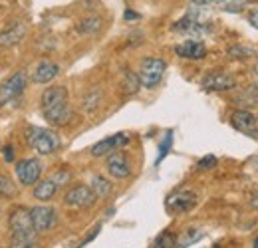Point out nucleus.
Instances as JSON below:
<instances>
[{
	"instance_id": "15",
	"label": "nucleus",
	"mask_w": 258,
	"mask_h": 248,
	"mask_svg": "<svg viewBox=\"0 0 258 248\" xmlns=\"http://www.w3.org/2000/svg\"><path fill=\"white\" fill-rule=\"evenodd\" d=\"M127 143H129V137L125 135V133L111 135V137H107V139L99 141V143H96V145L92 147V155L94 157L109 155L113 149H119V147H123V145H127Z\"/></svg>"
},
{
	"instance_id": "28",
	"label": "nucleus",
	"mask_w": 258,
	"mask_h": 248,
	"mask_svg": "<svg viewBox=\"0 0 258 248\" xmlns=\"http://www.w3.org/2000/svg\"><path fill=\"white\" fill-rule=\"evenodd\" d=\"M223 4H225V10L228 12H240L248 4V0H225Z\"/></svg>"
},
{
	"instance_id": "10",
	"label": "nucleus",
	"mask_w": 258,
	"mask_h": 248,
	"mask_svg": "<svg viewBox=\"0 0 258 248\" xmlns=\"http://www.w3.org/2000/svg\"><path fill=\"white\" fill-rule=\"evenodd\" d=\"M30 220L36 232H46L54 226L56 222V211L52 207H34L30 209Z\"/></svg>"
},
{
	"instance_id": "40",
	"label": "nucleus",
	"mask_w": 258,
	"mask_h": 248,
	"mask_svg": "<svg viewBox=\"0 0 258 248\" xmlns=\"http://www.w3.org/2000/svg\"><path fill=\"white\" fill-rule=\"evenodd\" d=\"M0 10H2V6H0Z\"/></svg>"
},
{
	"instance_id": "36",
	"label": "nucleus",
	"mask_w": 258,
	"mask_h": 248,
	"mask_svg": "<svg viewBox=\"0 0 258 248\" xmlns=\"http://www.w3.org/2000/svg\"><path fill=\"white\" fill-rule=\"evenodd\" d=\"M250 205H252V209H256V211H258V195H256V197H252Z\"/></svg>"
},
{
	"instance_id": "33",
	"label": "nucleus",
	"mask_w": 258,
	"mask_h": 248,
	"mask_svg": "<svg viewBox=\"0 0 258 248\" xmlns=\"http://www.w3.org/2000/svg\"><path fill=\"white\" fill-rule=\"evenodd\" d=\"M193 4L197 6H213V4H217V0H191Z\"/></svg>"
},
{
	"instance_id": "41",
	"label": "nucleus",
	"mask_w": 258,
	"mask_h": 248,
	"mask_svg": "<svg viewBox=\"0 0 258 248\" xmlns=\"http://www.w3.org/2000/svg\"><path fill=\"white\" fill-rule=\"evenodd\" d=\"M256 119H258V117H256Z\"/></svg>"
},
{
	"instance_id": "32",
	"label": "nucleus",
	"mask_w": 258,
	"mask_h": 248,
	"mask_svg": "<svg viewBox=\"0 0 258 248\" xmlns=\"http://www.w3.org/2000/svg\"><path fill=\"white\" fill-rule=\"evenodd\" d=\"M97 234H99V226H96V228L92 230V234H88V236H86V240H84V242H82L80 246H86V244H90V242H92V240L96 238Z\"/></svg>"
},
{
	"instance_id": "1",
	"label": "nucleus",
	"mask_w": 258,
	"mask_h": 248,
	"mask_svg": "<svg viewBox=\"0 0 258 248\" xmlns=\"http://www.w3.org/2000/svg\"><path fill=\"white\" fill-rule=\"evenodd\" d=\"M42 113L46 117V121L52 125H68L72 121V109H70V101H68V90L64 86H54L48 88L42 93Z\"/></svg>"
},
{
	"instance_id": "20",
	"label": "nucleus",
	"mask_w": 258,
	"mask_h": 248,
	"mask_svg": "<svg viewBox=\"0 0 258 248\" xmlns=\"http://www.w3.org/2000/svg\"><path fill=\"white\" fill-rule=\"evenodd\" d=\"M101 28V18L97 16H90V18H84L80 24H78V30L82 34H96Z\"/></svg>"
},
{
	"instance_id": "4",
	"label": "nucleus",
	"mask_w": 258,
	"mask_h": 248,
	"mask_svg": "<svg viewBox=\"0 0 258 248\" xmlns=\"http://www.w3.org/2000/svg\"><path fill=\"white\" fill-rule=\"evenodd\" d=\"M165 70H167L165 60H161V58H145V60L141 62V66H139V74H137L141 86H145V88H149V90L155 88V86H159Z\"/></svg>"
},
{
	"instance_id": "37",
	"label": "nucleus",
	"mask_w": 258,
	"mask_h": 248,
	"mask_svg": "<svg viewBox=\"0 0 258 248\" xmlns=\"http://www.w3.org/2000/svg\"><path fill=\"white\" fill-rule=\"evenodd\" d=\"M250 90H252V92L256 93V97H258V82L254 84V86H252V88H250Z\"/></svg>"
},
{
	"instance_id": "13",
	"label": "nucleus",
	"mask_w": 258,
	"mask_h": 248,
	"mask_svg": "<svg viewBox=\"0 0 258 248\" xmlns=\"http://www.w3.org/2000/svg\"><path fill=\"white\" fill-rule=\"evenodd\" d=\"M175 52L179 58H185V60H203L207 56V46L199 40H185L183 44L175 46Z\"/></svg>"
},
{
	"instance_id": "24",
	"label": "nucleus",
	"mask_w": 258,
	"mask_h": 248,
	"mask_svg": "<svg viewBox=\"0 0 258 248\" xmlns=\"http://www.w3.org/2000/svg\"><path fill=\"white\" fill-rule=\"evenodd\" d=\"M201 236H203V232L193 226V228H189V230H187V232L177 240V246H191V244H195Z\"/></svg>"
},
{
	"instance_id": "16",
	"label": "nucleus",
	"mask_w": 258,
	"mask_h": 248,
	"mask_svg": "<svg viewBox=\"0 0 258 248\" xmlns=\"http://www.w3.org/2000/svg\"><path fill=\"white\" fill-rule=\"evenodd\" d=\"M173 30L183 32V34H187V36H203V34H207L211 28H209L205 22H201L199 18H195L193 14H187L185 18H181L179 22H175Z\"/></svg>"
},
{
	"instance_id": "19",
	"label": "nucleus",
	"mask_w": 258,
	"mask_h": 248,
	"mask_svg": "<svg viewBox=\"0 0 258 248\" xmlns=\"http://www.w3.org/2000/svg\"><path fill=\"white\" fill-rule=\"evenodd\" d=\"M90 189L94 191L96 199H105V197H109V195H111V191H113V187H111V183H109L107 179L99 177V175L92 179V187H90Z\"/></svg>"
},
{
	"instance_id": "22",
	"label": "nucleus",
	"mask_w": 258,
	"mask_h": 248,
	"mask_svg": "<svg viewBox=\"0 0 258 248\" xmlns=\"http://www.w3.org/2000/svg\"><path fill=\"white\" fill-rule=\"evenodd\" d=\"M99 101H101V92L99 90H94V92H90L86 97H84V101H82V105H84V111H88V113H92L94 109L99 107Z\"/></svg>"
},
{
	"instance_id": "17",
	"label": "nucleus",
	"mask_w": 258,
	"mask_h": 248,
	"mask_svg": "<svg viewBox=\"0 0 258 248\" xmlns=\"http://www.w3.org/2000/svg\"><path fill=\"white\" fill-rule=\"evenodd\" d=\"M60 74V66L50 60H42L36 64L32 72V82L34 84H50L56 76Z\"/></svg>"
},
{
	"instance_id": "35",
	"label": "nucleus",
	"mask_w": 258,
	"mask_h": 248,
	"mask_svg": "<svg viewBox=\"0 0 258 248\" xmlns=\"http://www.w3.org/2000/svg\"><path fill=\"white\" fill-rule=\"evenodd\" d=\"M137 18H139V14H135V12H131V10L125 12V20H137Z\"/></svg>"
},
{
	"instance_id": "11",
	"label": "nucleus",
	"mask_w": 258,
	"mask_h": 248,
	"mask_svg": "<svg viewBox=\"0 0 258 248\" xmlns=\"http://www.w3.org/2000/svg\"><path fill=\"white\" fill-rule=\"evenodd\" d=\"M236 86L234 78L225 72H213L203 80V90L207 92H228Z\"/></svg>"
},
{
	"instance_id": "9",
	"label": "nucleus",
	"mask_w": 258,
	"mask_h": 248,
	"mask_svg": "<svg viewBox=\"0 0 258 248\" xmlns=\"http://www.w3.org/2000/svg\"><path fill=\"white\" fill-rule=\"evenodd\" d=\"M230 123L236 131L248 135V137H258V119L246 109H236L230 115Z\"/></svg>"
},
{
	"instance_id": "31",
	"label": "nucleus",
	"mask_w": 258,
	"mask_h": 248,
	"mask_svg": "<svg viewBox=\"0 0 258 248\" xmlns=\"http://www.w3.org/2000/svg\"><path fill=\"white\" fill-rule=\"evenodd\" d=\"M248 22H250V26L252 28H256L258 30V6L250 12V16H248Z\"/></svg>"
},
{
	"instance_id": "38",
	"label": "nucleus",
	"mask_w": 258,
	"mask_h": 248,
	"mask_svg": "<svg viewBox=\"0 0 258 248\" xmlns=\"http://www.w3.org/2000/svg\"><path fill=\"white\" fill-rule=\"evenodd\" d=\"M254 72L258 74V60H256V64H254Z\"/></svg>"
},
{
	"instance_id": "3",
	"label": "nucleus",
	"mask_w": 258,
	"mask_h": 248,
	"mask_svg": "<svg viewBox=\"0 0 258 248\" xmlns=\"http://www.w3.org/2000/svg\"><path fill=\"white\" fill-rule=\"evenodd\" d=\"M26 139H28V145L38 155H52L60 147V137L54 131L44 129V127H34V125L28 127Z\"/></svg>"
},
{
	"instance_id": "29",
	"label": "nucleus",
	"mask_w": 258,
	"mask_h": 248,
	"mask_svg": "<svg viewBox=\"0 0 258 248\" xmlns=\"http://www.w3.org/2000/svg\"><path fill=\"white\" fill-rule=\"evenodd\" d=\"M217 163H219V161H217V157L207 155V157H203V159H201L197 165H199V169H201V171H209V169H213Z\"/></svg>"
},
{
	"instance_id": "12",
	"label": "nucleus",
	"mask_w": 258,
	"mask_h": 248,
	"mask_svg": "<svg viewBox=\"0 0 258 248\" xmlns=\"http://www.w3.org/2000/svg\"><path fill=\"white\" fill-rule=\"evenodd\" d=\"M24 36H26V24L22 20H14L0 32V48H12L20 44Z\"/></svg>"
},
{
	"instance_id": "7",
	"label": "nucleus",
	"mask_w": 258,
	"mask_h": 248,
	"mask_svg": "<svg viewBox=\"0 0 258 248\" xmlns=\"http://www.w3.org/2000/svg\"><path fill=\"white\" fill-rule=\"evenodd\" d=\"M24 90H26V74H24V72L12 74V76H10L6 82H2V86H0V105L12 101V99H16V97H20V95L24 93Z\"/></svg>"
},
{
	"instance_id": "14",
	"label": "nucleus",
	"mask_w": 258,
	"mask_h": 248,
	"mask_svg": "<svg viewBox=\"0 0 258 248\" xmlns=\"http://www.w3.org/2000/svg\"><path fill=\"white\" fill-rule=\"evenodd\" d=\"M107 173L113 177V179H127L131 175V167H129V161L127 157L123 153H111L107 157Z\"/></svg>"
},
{
	"instance_id": "30",
	"label": "nucleus",
	"mask_w": 258,
	"mask_h": 248,
	"mask_svg": "<svg viewBox=\"0 0 258 248\" xmlns=\"http://www.w3.org/2000/svg\"><path fill=\"white\" fill-rule=\"evenodd\" d=\"M52 179L56 181V185L60 187V185H64V183H68V181L72 179V173H70V171H58V173H54V175H52Z\"/></svg>"
},
{
	"instance_id": "39",
	"label": "nucleus",
	"mask_w": 258,
	"mask_h": 248,
	"mask_svg": "<svg viewBox=\"0 0 258 248\" xmlns=\"http://www.w3.org/2000/svg\"><path fill=\"white\" fill-rule=\"evenodd\" d=\"M252 246H254V248H258V238H256V240H254V244H252Z\"/></svg>"
},
{
	"instance_id": "2",
	"label": "nucleus",
	"mask_w": 258,
	"mask_h": 248,
	"mask_svg": "<svg viewBox=\"0 0 258 248\" xmlns=\"http://www.w3.org/2000/svg\"><path fill=\"white\" fill-rule=\"evenodd\" d=\"M36 230L30 220V211L18 209L10 215V246L34 248L36 246Z\"/></svg>"
},
{
	"instance_id": "5",
	"label": "nucleus",
	"mask_w": 258,
	"mask_h": 248,
	"mask_svg": "<svg viewBox=\"0 0 258 248\" xmlns=\"http://www.w3.org/2000/svg\"><path fill=\"white\" fill-rule=\"evenodd\" d=\"M199 203V197L195 191H177V193H171L165 201V207L171 215H183V213H189L193 211Z\"/></svg>"
},
{
	"instance_id": "18",
	"label": "nucleus",
	"mask_w": 258,
	"mask_h": 248,
	"mask_svg": "<svg viewBox=\"0 0 258 248\" xmlns=\"http://www.w3.org/2000/svg\"><path fill=\"white\" fill-rule=\"evenodd\" d=\"M58 193V185L56 181L50 177V179H42V181H36V187H34V199L38 201H52Z\"/></svg>"
},
{
	"instance_id": "21",
	"label": "nucleus",
	"mask_w": 258,
	"mask_h": 248,
	"mask_svg": "<svg viewBox=\"0 0 258 248\" xmlns=\"http://www.w3.org/2000/svg\"><path fill=\"white\" fill-rule=\"evenodd\" d=\"M18 195V187L14 185L8 177L0 175V199H12Z\"/></svg>"
},
{
	"instance_id": "25",
	"label": "nucleus",
	"mask_w": 258,
	"mask_h": 248,
	"mask_svg": "<svg viewBox=\"0 0 258 248\" xmlns=\"http://www.w3.org/2000/svg\"><path fill=\"white\" fill-rule=\"evenodd\" d=\"M141 82H139V76H135L133 72H125V78H123V90L125 93H135L139 90Z\"/></svg>"
},
{
	"instance_id": "6",
	"label": "nucleus",
	"mask_w": 258,
	"mask_h": 248,
	"mask_svg": "<svg viewBox=\"0 0 258 248\" xmlns=\"http://www.w3.org/2000/svg\"><path fill=\"white\" fill-rule=\"evenodd\" d=\"M64 203H66V207L76 209V211H80V209H90V207L96 203V195H94V191H92L90 187H86V185L72 187V189L66 193Z\"/></svg>"
},
{
	"instance_id": "8",
	"label": "nucleus",
	"mask_w": 258,
	"mask_h": 248,
	"mask_svg": "<svg viewBox=\"0 0 258 248\" xmlns=\"http://www.w3.org/2000/svg\"><path fill=\"white\" fill-rule=\"evenodd\" d=\"M42 175V163L38 159H24L16 165V177L20 181V185L32 187Z\"/></svg>"
},
{
	"instance_id": "27",
	"label": "nucleus",
	"mask_w": 258,
	"mask_h": 248,
	"mask_svg": "<svg viewBox=\"0 0 258 248\" xmlns=\"http://www.w3.org/2000/svg\"><path fill=\"white\" fill-rule=\"evenodd\" d=\"M153 246H155V248H171V246H177V238H175L173 234H169V232H163L161 236H157V238H155Z\"/></svg>"
},
{
	"instance_id": "26",
	"label": "nucleus",
	"mask_w": 258,
	"mask_h": 248,
	"mask_svg": "<svg viewBox=\"0 0 258 248\" xmlns=\"http://www.w3.org/2000/svg\"><path fill=\"white\" fill-rule=\"evenodd\" d=\"M171 145H173V131H167V135H165L163 143L159 145V157H157L155 165H159L163 159L169 155V151H171Z\"/></svg>"
},
{
	"instance_id": "23",
	"label": "nucleus",
	"mask_w": 258,
	"mask_h": 248,
	"mask_svg": "<svg viewBox=\"0 0 258 248\" xmlns=\"http://www.w3.org/2000/svg\"><path fill=\"white\" fill-rule=\"evenodd\" d=\"M228 56L230 58H236V60H244V58H250V56H254V50L250 48V46H230L228 48Z\"/></svg>"
},
{
	"instance_id": "34",
	"label": "nucleus",
	"mask_w": 258,
	"mask_h": 248,
	"mask_svg": "<svg viewBox=\"0 0 258 248\" xmlns=\"http://www.w3.org/2000/svg\"><path fill=\"white\" fill-rule=\"evenodd\" d=\"M4 159H6V161H12V159H14L12 147H6V151H4Z\"/></svg>"
}]
</instances>
